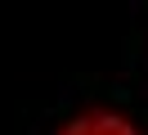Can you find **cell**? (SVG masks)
I'll return each instance as SVG.
<instances>
[{"label":"cell","mask_w":148,"mask_h":135,"mask_svg":"<svg viewBox=\"0 0 148 135\" xmlns=\"http://www.w3.org/2000/svg\"><path fill=\"white\" fill-rule=\"evenodd\" d=\"M54 135H144L135 117H126L121 108H108V104H90L81 113H72L67 122H58Z\"/></svg>","instance_id":"6da1fadb"}]
</instances>
